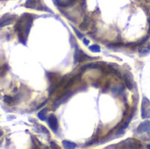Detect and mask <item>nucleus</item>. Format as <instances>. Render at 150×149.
Listing matches in <instances>:
<instances>
[{
  "instance_id": "obj_1",
  "label": "nucleus",
  "mask_w": 150,
  "mask_h": 149,
  "mask_svg": "<svg viewBox=\"0 0 150 149\" xmlns=\"http://www.w3.org/2000/svg\"><path fill=\"white\" fill-rule=\"evenodd\" d=\"M34 15L30 13H24L17 21L15 25V30L19 34L20 41L23 44H26L27 36L29 34L30 29L34 21Z\"/></svg>"
},
{
  "instance_id": "obj_2",
  "label": "nucleus",
  "mask_w": 150,
  "mask_h": 149,
  "mask_svg": "<svg viewBox=\"0 0 150 149\" xmlns=\"http://www.w3.org/2000/svg\"><path fill=\"white\" fill-rule=\"evenodd\" d=\"M25 6L27 8H30V9H37V10H48L49 12H51L50 10H48L45 6H42L41 1V0H27Z\"/></svg>"
},
{
  "instance_id": "obj_3",
  "label": "nucleus",
  "mask_w": 150,
  "mask_h": 149,
  "mask_svg": "<svg viewBox=\"0 0 150 149\" xmlns=\"http://www.w3.org/2000/svg\"><path fill=\"white\" fill-rule=\"evenodd\" d=\"M141 116L143 118H150V101L146 97H144L142 100Z\"/></svg>"
},
{
  "instance_id": "obj_4",
  "label": "nucleus",
  "mask_w": 150,
  "mask_h": 149,
  "mask_svg": "<svg viewBox=\"0 0 150 149\" xmlns=\"http://www.w3.org/2000/svg\"><path fill=\"white\" fill-rule=\"evenodd\" d=\"M15 18H16V15H11V14L4 15L1 19H0V28L12 24L14 21Z\"/></svg>"
},
{
  "instance_id": "obj_5",
  "label": "nucleus",
  "mask_w": 150,
  "mask_h": 149,
  "mask_svg": "<svg viewBox=\"0 0 150 149\" xmlns=\"http://www.w3.org/2000/svg\"><path fill=\"white\" fill-rule=\"evenodd\" d=\"M78 46H76V52H75V62H83V61H86V59H90V57L85 55L81 49H79L77 48Z\"/></svg>"
},
{
  "instance_id": "obj_6",
  "label": "nucleus",
  "mask_w": 150,
  "mask_h": 149,
  "mask_svg": "<svg viewBox=\"0 0 150 149\" xmlns=\"http://www.w3.org/2000/svg\"><path fill=\"white\" fill-rule=\"evenodd\" d=\"M48 125L51 128V130L54 132H56L58 130V126H59L58 119L54 114H50L48 117Z\"/></svg>"
},
{
  "instance_id": "obj_7",
  "label": "nucleus",
  "mask_w": 150,
  "mask_h": 149,
  "mask_svg": "<svg viewBox=\"0 0 150 149\" xmlns=\"http://www.w3.org/2000/svg\"><path fill=\"white\" fill-rule=\"evenodd\" d=\"M137 133H141V132H150V121H145L141 123L139 127L137 128Z\"/></svg>"
},
{
  "instance_id": "obj_8",
  "label": "nucleus",
  "mask_w": 150,
  "mask_h": 149,
  "mask_svg": "<svg viewBox=\"0 0 150 149\" xmlns=\"http://www.w3.org/2000/svg\"><path fill=\"white\" fill-rule=\"evenodd\" d=\"M123 78H124V81H125V83L126 87L129 90H132V80L130 79V76L127 75V74H125L123 76Z\"/></svg>"
},
{
  "instance_id": "obj_9",
  "label": "nucleus",
  "mask_w": 150,
  "mask_h": 149,
  "mask_svg": "<svg viewBox=\"0 0 150 149\" xmlns=\"http://www.w3.org/2000/svg\"><path fill=\"white\" fill-rule=\"evenodd\" d=\"M47 114H48V109L47 108H44L42 109L39 113H38V118L39 119L42 120V121H45L47 119Z\"/></svg>"
},
{
  "instance_id": "obj_10",
  "label": "nucleus",
  "mask_w": 150,
  "mask_h": 149,
  "mask_svg": "<svg viewBox=\"0 0 150 149\" xmlns=\"http://www.w3.org/2000/svg\"><path fill=\"white\" fill-rule=\"evenodd\" d=\"M62 145H63V146H64L65 148H68V149L76 147V145L75 143H73V142H71V141H69V140H63V141H62Z\"/></svg>"
},
{
  "instance_id": "obj_11",
  "label": "nucleus",
  "mask_w": 150,
  "mask_h": 149,
  "mask_svg": "<svg viewBox=\"0 0 150 149\" xmlns=\"http://www.w3.org/2000/svg\"><path fill=\"white\" fill-rule=\"evenodd\" d=\"M4 101H5V103H6V104H13V102H14L15 100H14V98H13V97L6 95V96L4 97Z\"/></svg>"
},
{
  "instance_id": "obj_12",
  "label": "nucleus",
  "mask_w": 150,
  "mask_h": 149,
  "mask_svg": "<svg viewBox=\"0 0 150 149\" xmlns=\"http://www.w3.org/2000/svg\"><path fill=\"white\" fill-rule=\"evenodd\" d=\"M89 49H90L91 52H94V53H98V52H100V47L97 46V45H92V46L89 47Z\"/></svg>"
},
{
  "instance_id": "obj_13",
  "label": "nucleus",
  "mask_w": 150,
  "mask_h": 149,
  "mask_svg": "<svg viewBox=\"0 0 150 149\" xmlns=\"http://www.w3.org/2000/svg\"><path fill=\"white\" fill-rule=\"evenodd\" d=\"M87 20H88V18H86V19L84 20V21L83 22V24H81V26H80V27H81L83 30H85V29L87 28V27H88V22H87Z\"/></svg>"
},
{
  "instance_id": "obj_14",
  "label": "nucleus",
  "mask_w": 150,
  "mask_h": 149,
  "mask_svg": "<svg viewBox=\"0 0 150 149\" xmlns=\"http://www.w3.org/2000/svg\"><path fill=\"white\" fill-rule=\"evenodd\" d=\"M50 147L51 148H60V146H57V143H55V142H54V141H51V143H50Z\"/></svg>"
},
{
  "instance_id": "obj_15",
  "label": "nucleus",
  "mask_w": 150,
  "mask_h": 149,
  "mask_svg": "<svg viewBox=\"0 0 150 149\" xmlns=\"http://www.w3.org/2000/svg\"><path fill=\"white\" fill-rule=\"evenodd\" d=\"M72 28H73V30L76 32V35L78 36V38H80V39H81V38H83V35L82 34H80V32H79V31H77V30H76L75 27H73Z\"/></svg>"
},
{
  "instance_id": "obj_16",
  "label": "nucleus",
  "mask_w": 150,
  "mask_h": 149,
  "mask_svg": "<svg viewBox=\"0 0 150 149\" xmlns=\"http://www.w3.org/2000/svg\"><path fill=\"white\" fill-rule=\"evenodd\" d=\"M150 51V44L148 45V48H146V49H143V50H139V53H144V54H146V53H148Z\"/></svg>"
},
{
  "instance_id": "obj_17",
  "label": "nucleus",
  "mask_w": 150,
  "mask_h": 149,
  "mask_svg": "<svg viewBox=\"0 0 150 149\" xmlns=\"http://www.w3.org/2000/svg\"><path fill=\"white\" fill-rule=\"evenodd\" d=\"M83 44H85V45H87V46H88V45H89V42H90V41H88L87 39H83Z\"/></svg>"
},
{
  "instance_id": "obj_18",
  "label": "nucleus",
  "mask_w": 150,
  "mask_h": 149,
  "mask_svg": "<svg viewBox=\"0 0 150 149\" xmlns=\"http://www.w3.org/2000/svg\"><path fill=\"white\" fill-rule=\"evenodd\" d=\"M2 135H3V132L0 130V136H2Z\"/></svg>"
},
{
  "instance_id": "obj_19",
  "label": "nucleus",
  "mask_w": 150,
  "mask_h": 149,
  "mask_svg": "<svg viewBox=\"0 0 150 149\" xmlns=\"http://www.w3.org/2000/svg\"><path fill=\"white\" fill-rule=\"evenodd\" d=\"M147 147H148V148H150V146H147Z\"/></svg>"
}]
</instances>
